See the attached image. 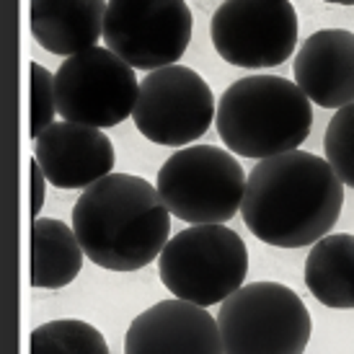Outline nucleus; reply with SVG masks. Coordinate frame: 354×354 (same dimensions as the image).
Wrapping results in <instances>:
<instances>
[{
    "label": "nucleus",
    "mask_w": 354,
    "mask_h": 354,
    "mask_svg": "<svg viewBox=\"0 0 354 354\" xmlns=\"http://www.w3.org/2000/svg\"><path fill=\"white\" fill-rule=\"evenodd\" d=\"M31 354H109V344L88 321L59 318L31 331Z\"/></svg>",
    "instance_id": "nucleus-17"
},
{
    "label": "nucleus",
    "mask_w": 354,
    "mask_h": 354,
    "mask_svg": "<svg viewBox=\"0 0 354 354\" xmlns=\"http://www.w3.org/2000/svg\"><path fill=\"white\" fill-rule=\"evenodd\" d=\"M243 166L230 150L212 145L181 148L158 171L156 187L171 215L189 225L227 223L246 197Z\"/></svg>",
    "instance_id": "nucleus-6"
},
{
    "label": "nucleus",
    "mask_w": 354,
    "mask_h": 354,
    "mask_svg": "<svg viewBox=\"0 0 354 354\" xmlns=\"http://www.w3.org/2000/svg\"><path fill=\"white\" fill-rule=\"evenodd\" d=\"M158 272L174 297L209 308L243 287L248 274L246 243L225 223L189 225L160 251Z\"/></svg>",
    "instance_id": "nucleus-4"
},
{
    "label": "nucleus",
    "mask_w": 354,
    "mask_h": 354,
    "mask_svg": "<svg viewBox=\"0 0 354 354\" xmlns=\"http://www.w3.org/2000/svg\"><path fill=\"white\" fill-rule=\"evenodd\" d=\"M124 354H225V344L207 308L174 297L150 305L129 324Z\"/></svg>",
    "instance_id": "nucleus-11"
},
{
    "label": "nucleus",
    "mask_w": 354,
    "mask_h": 354,
    "mask_svg": "<svg viewBox=\"0 0 354 354\" xmlns=\"http://www.w3.org/2000/svg\"><path fill=\"white\" fill-rule=\"evenodd\" d=\"M209 37L227 65L277 68L295 52V6L290 0H225L212 16Z\"/></svg>",
    "instance_id": "nucleus-10"
},
{
    "label": "nucleus",
    "mask_w": 354,
    "mask_h": 354,
    "mask_svg": "<svg viewBox=\"0 0 354 354\" xmlns=\"http://www.w3.org/2000/svg\"><path fill=\"white\" fill-rule=\"evenodd\" d=\"M194 31L187 0H109L104 41L135 70H158L184 57Z\"/></svg>",
    "instance_id": "nucleus-9"
},
{
    "label": "nucleus",
    "mask_w": 354,
    "mask_h": 354,
    "mask_svg": "<svg viewBox=\"0 0 354 354\" xmlns=\"http://www.w3.org/2000/svg\"><path fill=\"white\" fill-rule=\"evenodd\" d=\"M326 160L331 163L344 187L354 189V104L336 109L324 135Z\"/></svg>",
    "instance_id": "nucleus-18"
},
{
    "label": "nucleus",
    "mask_w": 354,
    "mask_h": 354,
    "mask_svg": "<svg viewBox=\"0 0 354 354\" xmlns=\"http://www.w3.org/2000/svg\"><path fill=\"white\" fill-rule=\"evenodd\" d=\"M212 117H217L212 88L197 70L184 65L150 70L132 111L140 135L166 148L192 145L212 127Z\"/></svg>",
    "instance_id": "nucleus-8"
},
{
    "label": "nucleus",
    "mask_w": 354,
    "mask_h": 354,
    "mask_svg": "<svg viewBox=\"0 0 354 354\" xmlns=\"http://www.w3.org/2000/svg\"><path fill=\"white\" fill-rule=\"evenodd\" d=\"M313 101L279 75H248L223 91L217 101V135L243 158L282 156L303 145L313 127Z\"/></svg>",
    "instance_id": "nucleus-3"
},
{
    "label": "nucleus",
    "mask_w": 354,
    "mask_h": 354,
    "mask_svg": "<svg viewBox=\"0 0 354 354\" xmlns=\"http://www.w3.org/2000/svg\"><path fill=\"white\" fill-rule=\"evenodd\" d=\"M83 246L75 230L55 217H34L31 225V287L62 290L83 269Z\"/></svg>",
    "instance_id": "nucleus-16"
},
{
    "label": "nucleus",
    "mask_w": 354,
    "mask_h": 354,
    "mask_svg": "<svg viewBox=\"0 0 354 354\" xmlns=\"http://www.w3.org/2000/svg\"><path fill=\"white\" fill-rule=\"evenodd\" d=\"M34 158L57 189H88L109 176L117 163L114 145L104 129L68 119L55 122L39 140H34Z\"/></svg>",
    "instance_id": "nucleus-12"
},
{
    "label": "nucleus",
    "mask_w": 354,
    "mask_h": 354,
    "mask_svg": "<svg viewBox=\"0 0 354 354\" xmlns=\"http://www.w3.org/2000/svg\"><path fill=\"white\" fill-rule=\"evenodd\" d=\"M295 83L321 109L354 104V34L321 29L300 44L295 55Z\"/></svg>",
    "instance_id": "nucleus-13"
},
{
    "label": "nucleus",
    "mask_w": 354,
    "mask_h": 354,
    "mask_svg": "<svg viewBox=\"0 0 354 354\" xmlns=\"http://www.w3.org/2000/svg\"><path fill=\"white\" fill-rule=\"evenodd\" d=\"M55 114H57L55 75L39 62H31V140H39L55 124Z\"/></svg>",
    "instance_id": "nucleus-19"
},
{
    "label": "nucleus",
    "mask_w": 354,
    "mask_h": 354,
    "mask_svg": "<svg viewBox=\"0 0 354 354\" xmlns=\"http://www.w3.org/2000/svg\"><path fill=\"white\" fill-rule=\"evenodd\" d=\"M324 3H334V6H354V0H324Z\"/></svg>",
    "instance_id": "nucleus-21"
},
{
    "label": "nucleus",
    "mask_w": 354,
    "mask_h": 354,
    "mask_svg": "<svg viewBox=\"0 0 354 354\" xmlns=\"http://www.w3.org/2000/svg\"><path fill=\"white\" fill-rule=\"evenodd\" d=\"M57 114L86 127H117L135 111L140 83L135 68L109 47L70 55L55 73Z\"/></svg>",
    "instance_id": "nucleus-7"
},
{
    "label": "nucleus",
    "mask_w": 354,
    "mask_h": 354,
    "mask_svg": "<svg viewBox=\"0 0 354 354\" xmlns=\"http://www.w3.org/2000/svg\"><path fill=\"white\" fill-rule=\"evenodd\" d=\"M106 0H31V37L52 55H78L104 37Z\"/></svg>",
    "instance_id": "nucleus-14"
},
{
    "label": "nucleus",
    "mask_w": 354,
    "mask_h": 354,
    "mask_svg": "<svg viewBox=\"0 0 354 354\" xmlns=\"http://www.w3.org/2000/svg\"><path fill=\"white\" fill-rule=\"evenodd\" d=\"M344 207V181L328 160L290 150L248 174L241 217L261 243L305 248L328 236Z\"/></svg>",
    "instance_id": "nucleus-1"
},
{
    "label": "nucleus",
    "mask_w": 354,
    "mask_h": 354,
    "mask_svg": "<svg viewBox=\"0 0 354 354\" xmlns=\"http://www.w3.org/2000/svg\"><path fill=\"white\" fill-rule=\"evenodd\" d=\"M305 287L326 308H354V236L336 233L315 241L305 259Z\"/></svg>",
    "instance_id": "nucleus-15"
},
{
    "label": "nucleus",
    "mask_w": 354,
    "mask_h": 354,
    "mask_svg": "<svg viewBox=\"0 0 354 354\" xmlns=\"http://www.w3.org/2000/svg\"><path fill=\"white\" fill-rule=\"evenodd\" d=\"M31 215L39 217L41 207L47 202V174H44V168L39 166V160L37 158H31Z\"/></svg>",
    "instance_id": "nucleus-20"
},
{
    "label": "nucleus",
    "mask_w": 354,
    "mask_h": 354,
    "mask_svg": "<svg viewBox=\"0 0 354 354\" xmlns=\"http://www.w3.org/2000/svg\"><path fill=\"white\" fill-rule=\"evenodd\" d=\"M225 354H303L313 321L303 297L282 282H251L220 303Z\"/></svg>",
    "instance_id": "nucleus-5"
},
{
    "label": "nucleus",
    "mask_w": 354,
    "mask_h": 354,
    "mask_svg": "<svg viewBox=\"0 0 354 354\" xmlns=\"http://www.w3.org/2000/svg\"><path fill=\"white\" fill-rule=\"evenodd\" d=\"M73 230L88 261L109 272H138L171 241V209L148 178L109 174L78 197Z\"/></svg>",
    "instance_id": "nucleus-2"
}]
</instances>
